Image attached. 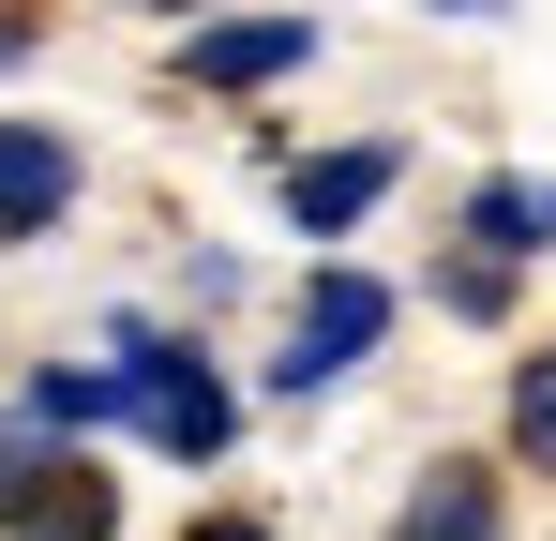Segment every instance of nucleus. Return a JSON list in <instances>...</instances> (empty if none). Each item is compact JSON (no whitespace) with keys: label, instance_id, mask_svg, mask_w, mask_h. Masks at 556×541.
<instances>
[{"label":"nucleus","instance_id":"obj_11","mask_svg":"<svg viewBox=\"0 0 556 541\" xmlns=\"http://www.w3.org/2000/svg\"><path fill=\"white\" fill-rule=\"evenodd\" d=\"M437 301H452V316H511V270L452 241V256H437Z\"/></svg>","mask_w":556,"mask_h":541},{"label":"nucleus","instance_id":"obj_1","mask_svg":"<svg viewBox=\"0 0 556 541\" xmlns=\"http://www.w3.org/2000/svg\"><path fill=\"white\" fill-rule=\"evenodd\" d=\"M105 361H121V422L166 451V466H226L241 451V391H226V361L166 331V316H105Z\"/></svg>","mask_w":556,"mask_h":541},{"label":"nucleus","instance_id":"obj_4","mask_svg":"<svg viewBox=\"0 0 556 541\" xmlns=\"http://www.w3.org/2000/svg\"><path fill=\"white\" fill-rule=\"evenodd\" d=\"M286 76H316V15H195V46H181V90H286Z\"/></svg>","mask_w":556,"mask_h":541},{"label":"nucleus","instance_id":"obj_9","mask_svg":"<svg viewBox=\"0 0 556 541\" xmlns=\"http://www.w3.org/2000/svg\"><path fill=\"white\" fill-rule=\"evenodd\" d=\"M15 406H30L46 437H121V361H46Z\"/></svg>","mask_w":556,"mask_h":541},{"label":"nucleus","instance_id":"obj_14","mask_svg":"<svg viewBox=\"0 0 556 541\" xmlns=\"http://www.w3.org/2000/svg\"><path fill=\"white\" fill-rule=\"evenodd\" d=\"M136 15H226V0H136Z\"/></svg>","mask_w":556,"mask_h":541},{"label":"nucleus","instance_id":"obj_7","mask_svg":"<svg viewBox=\"0 0 556 541\" xmlns=\"http://www.w3.org/2000/svg\"><path fill=\"white\" fill-rule=\"evenodd\" d=\"M466 256H496V270H527V256H556V180H527V166H481L466 180V226H452Z\"/></svg>","mask_w":556,"mask_h":541},{"label":"nucleus","instance_id":"obj_8","mask_svg":"<svg viewBox=\"0 0 556 541\" xmlns=\"http://www.w3.org/2000/svg\"><path fill=\"white\" fill-rule=\"evenodd\" d=\"M391 541H511V512H496V466H466V451H437V466L406 481V512H391Z\"/></svg>","mask_w":556,"mask_h":541},{"label":"nucleus","instance_id":"obj_15","mask_svg":"<svg viewBox=\"0 0 556 541\" xmlns=\"http://www.w3.org/2000/svg\"><path fill=\"white\" fill-rule=\"evenodd\" d=\"M437 15H511V0H437Z\"/></svg>","mask_w":556,"mask_h":541},{"label":"nucleus","instance_id":"obj_12","mask_svg":"<svg viewBox=\"0 0 556 541\" xmlns=\"http://www.w3.org/2000/svg\"><path fill=\"white\" fill-rule=\"evenodd\" d=\"M181 541H286V527H271V512H195Z\"/></svg>","mask_w":556,"mask_h":541},{"label":"nucleus","instance_id":"obj_2","mask_svg":"<svg viewBox=\"0 0 556 541\" xmlns=\"http://www.w3.org/2000/svg\"><path fill=\"white\" fill-rule=\"evenodd\" d=\"M121 527V466L91 437H46L30 406H0V541H105Z\"/></svg>","mask_w":556,"mask_h":541},{"label":"nucleus","instance_id":"obj_13","mask_svg":"<svg viewBox=\"0 0 556 541\" xmlns=\"http://www.w3.org/2000/svg\"><path fill=\"white\" fill-rule=\"evenodd\" d=\"M0 61H30V15H0Z\"/></svg>","mask_w":556,"mask_h":541},{"label":"nucleus","instance_id":"obj_5","mask_svg":"<svg viewBox=\"0 0 556 541\" xmlns=\"http://www.w3.org/2000/svg\"><path fill=\"white\" fill-rule=\"evenodd\" d=\"M406 180V151L391 136H346V151H316V166H286V226L316 241V256H346V226H362L376 196Z\"/></svg>","mask_w":556,"mask_h":541},{"label":"nucleus","instance_id":"obj_10","mask_svg":"<svg viewBox=\"0 0 556 541\" xmlns=\"http://www.w3.org/2000/svg\"><path fill=\"white\" fill-rule=\"evenodd\" d=\"M496 422H511V466H542V481H556V347L511 361V406H496Z\"/></svg>","mask_w":556,"mask_h":541},{"label":"nucleus","instance_id":"obj_6","mask_svg":"<svg viewBox=\"0 0 556 541\" xmlns=\"http://www.w3.org/2000/svg\"><path fill=\"white\" fill-rule=\"evenodd\" d=\"M76 136L61 121H0V256L15 241H46V226H76Z\"/></svg>","mask_w":556,"mask_h":541},{"label":"nucleus","instance_id":"obj_3","mask_svg":"<svg viewBox=\"0 0 556 541\" xmlns=\"http://www.w3.org/2000/svg\"><path fill=\"white\" fill-rule=\"evenodd\" d=\"M391 286H376L362 256H316L301 270V331H286V361H271V391H331V376H362L376 347H391Z\"/></svg>","mask_w":556,"mask_h":541}]
</instances>
